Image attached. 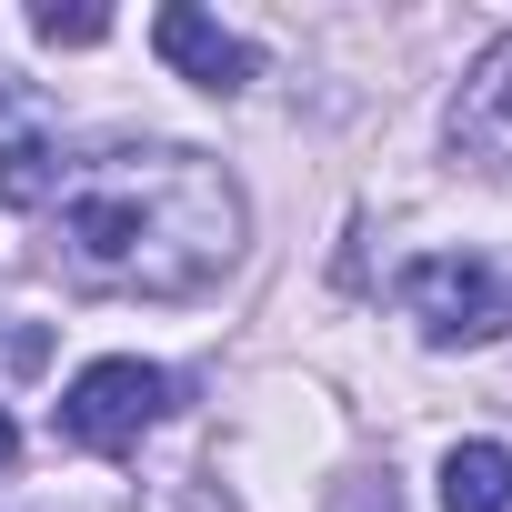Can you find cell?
Listing matches in <instances>:
<instances>
[{
    "label": "cell",
    "instance_id": "cell-8",
    "mask_svg": "<svg viewBox=\"0 0 512 512\" xmlns=\"http://www.w3.org/2000/svg\"><path fill=\"white\" fill-rule=\"evenodd\" d=\"M31 31H41L51 51H91V41H111V11H61V0H41Z\"/></svg>",
    "mask_w": 512,
    "mask_h": 512
},
{
    "label": "cell",
    "instance_id": "cell-2",
    "mask_svg": "<svg viewBox=\"0 0 512 512\" xmlns=\"http://www.w3.org/2000/svg\"><path fill=\"white\" fill-rule=\"evenodd\" d=\"M161 412H171V372H161V362H131V352H111V362H91V372L61 392L51 432H61L71 452H131V442H141Z\"/></svg>",
    "mask_w": 512,
    "mask_h": 512
},
{
    "label": "cell",
    "instance_id": "cell-7",
    "mask_svg": "<svg viewBox=\"0 0 512 512\" xmlns=\"http://www.w3.org/2000/svg\"><path fill=\"white\" fill-rule=\"evenodd\" d=\"M51 191H61L51 141H0V211H51Z\"/></svg>",
    "mask_w": 512,
    "mask_h": 512
},
{
    "label": "cell",
    "instance_id": "cell-10",
    "mask_svg": "<svg viewBox=\"0 0 512 512\" xmlns=\"http://www.w3.org/2000/svg\"><path fill=\"white\" fill-rule=\"evenodd\" d=\"M11 452H21V432H11V412H0V472H11Z\"/></svg>",
    "mask_w": 512,
    "mask_h": 512
},
{
    "label": "cell",
    "instance_id": "cell-3",
    "mask_svg": "<svg viewBox=\"0 0 512 512\" xmlns=\"http://www.w3.org/2000/svg\"><path fill=\"white\" fill-rule=\"evenodd\" d=\"M402 312L422 322V342H492L502 322H512V292H502V272L482 262V251H422V262L402 272Z\"/></svg>",
    "mask_w": 512,
    "mask_h": 512
},
{
    "label": "cell",
    "instance_id": "cell-4",
    "mask_svg": "<svg viewBox=\"0 0 512 512\" xmlns=\"http://www.w3.org/2000/svg\"><path fill=\"white\" fill-rule=\"evenodd\" d=\"M151 51L181 71V81H201V91H251V81H262V51H251L241 31H221L211 11H191V0H171V11L151 21Z\"/></svg>",
    "mask_w": 512,
    "mask_h": 512
},
{
    "label": "cell",
    "instance_id": "cell-6",
    "mask_svg": "<svg viewBox=\"0 0 512 512\" xmlns=\"http://www.w3.org/2000/svg\"><path fill=\"white\" fill-rule=\"evenodd\" d=\"M442 512H512V442H452L442 452Z\"/></svg>",
    "mask_w": 512,
    "mask_h": 512
},
{
    "label": "cell",
    "instance_id": "cell-5",
    "mask_svg": "<svg viewBox=\"0 0 512 512\" xmlns=\"http://www.w3.org/2000/svg\"><path fill=\"white\" fill-rule=\"evenodd\" d=\"M452 151L462 161H482V171H512V31L462 71V91H452Z\"/></svg>",
    "mask_w": 512,
    "mask_h": 512
},
{
    "label": "cell",
    "instance_id": "cell-1",
    "mask_svg": "<svg viewBox=\"0 0 512 512\" xmlns=\"http://www.w3.org/2000/svg\"><path fill=\"white\" fill-rule=\"evenodd\" d=\"M41 221H51L61 282L121 292V302H191L251 241L241 181L191 141H121V151L61 161V191Z\"/></svg>",
    "mask_w": 512,
    "mask_h": 512
},
{
    "label": "cell",
    "instance_id": "cell-9",
    "mask_svg": "<svg viewBox=\"0 0 512 512\" xmlns=\"http://www.w3.org/2000/svg\"><path fill=\"white\" fill-rule=\"evenodd\" d=\"M352 512H392V482H372V492H362V502H352Z\"/></svg>",
    "mask_w": 512,
    "mask_h": 512
}]
</instances>
